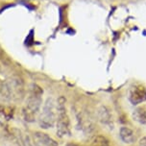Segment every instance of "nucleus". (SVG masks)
Listing matches in <instances>:
<instances>
[{"instance_id": "obj_1", "label": "nucleus", "mask_w": 146, "mask_h": 146, "mask_svg": "<svg viewBox=\"0 0 146 146\" xmlns=\"http://www.w3.org/2000/svg\"><path fill=\"white\" fill-rule=\"evenodd\" d=\"M33 88L31 90V92L27 96L25 100V104L22 109V116L25 121L34 122L36 121V116L40 114L42 99L41 95L43 93V90L40 87L34 85Z\"/></svg>"}, {"instance_id": "obj_2", "label": "nucleus", "mask_w": 146, "mask_h": 146, "mask_svg": "<svg viewBox=\"0 0 146 146\" xmlns=\"http://www.w3.org/2000/svg\"><path fill=\"white\" fill-rule=\"evenodd\" d=\"M24 95V85L21 79L12 77L0 82V96L6 101L17 102Z\"/></svg>"}, {"instance_id": "obj_3", "label": "nucleus", "mask_w": 146, "mask_h": 146, "mask_svg": "<svg viewBox=\"0 0 146 146\" xmlns=\"http://www.w3.org/2000/svg\"><path fill=\"white\" fill-rule=\"evenodd\" d=\"M66 99L62 96L57 100L56 128L57 135L60 137H64L71 135V124H70V119L66 111Z\"/></svg>"}, {"instance_id": "obj_4", "label": "nucleus", "mask_w": 146, "mask_h": 146, "mask_svg": "<svg viewBox=\"0 0 146 146\" xmlns=\"http://www.w3.org/2000/svg\"><path fill=\"white\" fill-rule=\"evenodd\" d=\"M57 119V104L54 99L49 97L43 104L42 110L38 114V125L42 129H50L56 124Z\"/></svg>"}, {"instance_id": "obj_5", "label": "nucleus", "mask_w": 146, "mask_h": 146, "mask_svg": "<svg viewBox=\"0 0 146 146\" xmlns=\"http://www.w3.org/2000/svg\"><path fill=\"white\" fill-rule=\"evenodd\" d=\"M75 115H76V120L78 123V126L80 129L85 133H90L93 130V122L91 120L90 116L87 113L77 110L75 111Z\"/></svg>"}, {"instance_id": "obj_6", "label": "nucleus", "mask_w": 146, "mask_h": 146, "mask_svg": "<svg viewBox=\"0 0 146 146\" xmlns=\"http://www.w3.org/2000/svg\"><path fill=\"white\" fill-rule=\"evenodd\" d=\"M129 100L133 105H139L146 101V88L140 85L133 87L129 92Z\"/></svg>"}, {"instance_id": "obj_7", "label": "nucleus", "mask_w": 146, "mask_h": 146, "mask_svg": "<svg viewBox=\"0 0 146 146\" xmlns=\"http://www.w3.org/2000/svg\"><path fill=\"white\" fill-rule=\"evenodd\" d=\"M32 139L35 146H58V142L53 137L43 132H35Z\"/></svg>"}, {"instance_id": "obj_8", "label": "nucleus", "mask_w": 146, "mask_h": 146, "mask_svg": "<svg viewBox=\"0 0 146 146\" xmlns=\"http://www.w3.org/2000/svg\"><path fill=\"white\" fill-rule=\"evenodd\" d=\"M119 135L123 142L127 144H132L135 141V134L132 129L128 127H122L119 131Z\"/></svg>"}, {"instance_id": "obj_9", "label": "nucleus", "mask_w": 146, "mask_h": 146, "mask_svg": "<svg viewBox=\"0 0 146 146\" xmlns=\"http://www.w3.org/2000/svg\"><path fill=\"white\" fill-rule=\"evenodd\" d=\"M97 116H98V120L102 124H105V125L111 124V111H110L106 107H101V108L98 110Z\"/></svg>"}, {"instance_id": "obj_10", "label": "nucleus", "mask_w": 146, "mask_h": 146, "mask_svg": "<svg viewBox=\"0 0 146 146\" xmlns=\"http://www.w3.org/2000/svg\"><path fill=\"white\" fill-rule=\"evenodd\" d=\"M133 118L140 124H146V110L137 109L133 113Z\"/></svg>"}, {"instance_id": "obj_11", "label": "nucleus", "mask_w": 146, "mask_h": 146, "mask_svg": "<svg viewBox=\"0 0 146 146\" xmlns=\"http://www.w3.org/2000/svg\"><path fill=\"white\" fill-rule=\"evenodd\" d=\"M0 115L4 117L6 120H10L14 116V109L10 106L0 105Z\"/></svg>"}, {"instance_id": "obj_12", "label": "nucleus", "mask_w": 146, "mask_h": 146, "mask_svg": "<svg viewBox=\"0 0 146 146\" xmlns=\"http://www.w3.org/2000/svg\"><path fill=\"white\" fill-rule=\"evenodd\" d=\"M91 146H111L107 137L104 135H96L91 140Z\"/></svg>"}, {"instance_id": "obj_13", "label": "nucleus", "mask_w": 146, "mask_h": 146, "mask_svg": "<svg viewBox=\"0 0 146 146\" xmlns=\"http://www.w3.org/2000/svg\"><path fill=\"white\" fill-rule=\"evenodd\" d=\"M139 146H146V137H142V139L139 140Z\"/></svg>"}, {"instance_id": "obj_14", "label": "nucleus", "mask_w": 146, "mask_h": 146, "mask_svg": "<svg viewBox=\"0 0 146 146\" xmlns=\"http://www.w3.org/2000/svg\"><path fill=\"white\" fill-rule=\"evenodd\" d=\"M66 146H82V145H79L77 143H74V142H70V143H67Z\"/></svg>"}]
</instances>
